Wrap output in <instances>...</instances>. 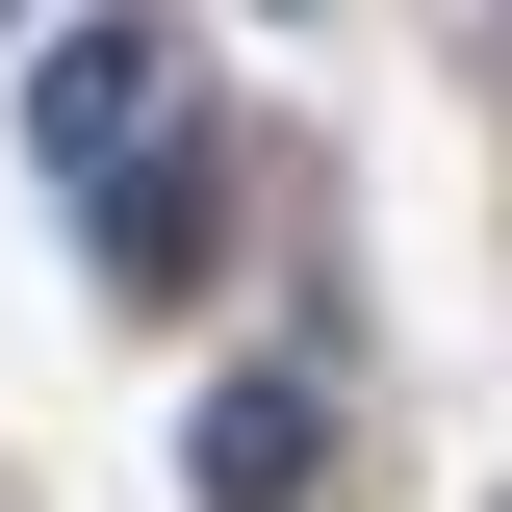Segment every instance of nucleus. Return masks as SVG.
<instances>
[{
	"label": "nucleus",
	"instance_id": "1",
	"mask_svg": "<svg viewBox=\"0 0 512 512\" xmlns=\"http://www.w3.org/2000/svg\"><path fill=\"white\" fill-rule=\"evenodd\" d=\"M180 487H205V512H333V384H308V359H231V384L180 410Z\"/></svg>",
	"mask_w": 512,
	"mask_h": 512
},
{
	"label": "nucleus",
	"instance_id": "2",
	"mask_svg": "<svg viewBox=\"0 0 512 512\" xmlns=\"http://www.w3.org/2000/svg\"><path fill=\"white\" fill-rule=\"evenodd\" d=\"M154 128H180V77H154V26H52V77H26V154H52V180L103 205L128 154H154Z\"/></svg>",
	"mask_w": 512,
	"mask_h": 512
},
{
	"label": "nucleus",
	"instance_id": "3",
	"mask_svg": "<svg viewBox=\"0 0 512 512\" xmlns=\"http://www.w3.org/2000/svg\"><path fill=\"white\" fill-rule=\"evenodd\" d=\"M77 256H103L128 308H154V282H205V256H231V231H205V154H180V128H154V154H128V180L77 205Z\"/></svg>",
	"mask_w": 512,
	"mask_h": 512
}]
</instances>
